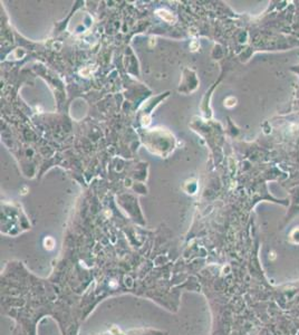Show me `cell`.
Returning a JSON list of instances; mask_svg holds the SVG:
<instances>
[{"label": "cell", "mask_w": 299, "mask_h": 335, "mask_svg": "<svg viewBox=\"0 0 299 335\" xmlns=\"http://www.w3.org/2000/svg\"><path fill=\"white\" fill-rule=\"evenodd\" d=\"M156 14L160 16V17L163 19V20L165 21H168V22H170V24H174L176 21V18L173 16L171 12H168V11L166 10H163V9H158V11H156Z\"/></svg>", "instance_id": "6da1fadb"}, {"label": "cell", "mask_w": 299, "mask_h": 335, "mask_svg": "<svg viewBox=\"0 0 299 335\" xmlns=\"http://www.w3.org/2000/svg\"><path fill=\"white\" fill-rule=\"evenodd\" d=\"M44 246L47 250H53L54 247H55V240L52 238V237H47V238L44 240Z\"/></svg>", "instance_id": "7a4b0ae2"}, {"label": "cell", "mask_w": 299, "mask_h": 335, "mask_svg": "<svg viewBox=\"0 0 299 335\" xmlns=\"http://www.w3.org/2000/svg\"><path fill=\"white\" fill-rule=\"evenodd\" d=\"M190 47H191V49L194 52V50H196V49H199V43L198 42H192L191 43V46H190Z\"/></svg>", "instance_id": "3957f363"}]
</instances>
